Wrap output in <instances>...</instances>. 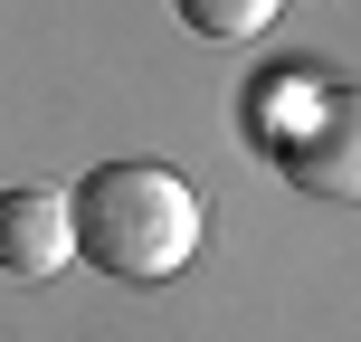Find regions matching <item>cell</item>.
<instances>
[{"instance_id": "3957f363", "label": "cell", "mask_w": 361, "mask_h": 342, "mask_svg": "<svg viewBox=\"0 0 361 342\" xmlns=\"http://www.w3.org/2000/svg\"><path fill=\"white\" fill-rule=\"evenodd\" d=\"M76 257V219H67V190L29 181V190H0V267L10 276H57Z\"/></svg>"}, {"instance_id": "7a4b0ae2", "label": "cell", "mask_w": 361, "mask_h": 342, "mask_svg": "<svg viewBox=\"0 0 361 342\" xmlns=\"http://www.w3.org/2000/svg\"><path fill=\"white\" fill-rule=\"evenodd\" d=\"M267 143H276V171H286L295 190L361 200V86H314Z\"/></svg>"}, {"instance_id": "277c9868", "label": "cell", "mask_w": 361, "mask_h": 342, "mask_svg": "<svg viewBox=\"0 0 361 342\" xmlns=\"http://www.w3.org/2000/svg\"><path fill=\"white\" fill-rule=\"evenodd\" d=\"M171 10H180L190 38H228V48H238V38H267L286 0H171Z\"/></svg>"}, {"instance_id": "6da1fadb", "label": "cell", "mask_w": 361, "mask_h": 342, "mask_svg": "<svg viewBox=\"0 0 361 342\" xmlns=\"http://www.w3.org/2000/svg\"><path fill=\"white\" fill-rule=\"evenodd\" d=\"M76 257L114 286H162L200 257V190L162 162H95L67 190Z\"/></svg>"}]
</instances>
